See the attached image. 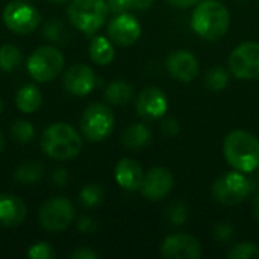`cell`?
Returning <instances> with one entry per match:
<instances>
[{
	"instance_id": "cell-1",
	"label": "cell",
	"mask_w": 259,
	"mask_h": 259,
	"mask_svg": "<svg viewBox=\"0 0 259 259\" xmlns=\"http://www.w3.org/2000/svg\"><path fill=\"white\" fill-rule=\"evenodd\" d=\"M226 162L244 175L255 173L259 167V140L247 131H232L223 141Z\"/></svg>"
},
{
	"instance_id": "cell-2",
	"label": "cell",
	"mask_w": 259,
	"mask_h": 259,
	"mask_svg": "<svg viewBox=\"0 0 259 259\" xmlns=\"http://www.w3.org/2000/svg\"><path fill=\"white\" fill-rule=\"evenodd\" d=\"M229 26V11L219 0H203L193 11L191 29L206 41H217L223 38Z\"/></svg>"
},
{
	"instance_id": "cell-3",
	"label": "cell",
	"mask_w": 259,
	"mask_h": 259,
	"mask_svg": "<svg viewBox=\"0 0 259 259\" xmlns=\"http://www.w3.org/2000/svg\"><path fill=\"white\" fill-rule=\"evenodd\" d=\"M83 140L74 127L67 123L50 124L41 137L42 152L58 161H67L80 153Z\"/></svg>"
},
{
	"instance_id": "cell-4",
	"label": "cell",
	"mask_w": 259,
	"mask_h": 259,
	"mask_svg": "<svg viewBox=\"0 0 259 259\" xmlns=\"http://www.w3.org/2000/svg\"><path fill=\"white\" fill-rule=\"evenodd\" d=\"M109 8L105 0H71L67 9L71 24L88 35L105 24Z\"/></svg>"
},
{
	"instance_id": "cell-5",
	"label": "cell",
	"mask_w": 259,
	"mask_h": 259,
	"mask_svg": "<svg viewBox=\"0 0 259 259\" xmlns=\"http://www.w3.org/2000/svg\"><path fill=\"white\" fill-rule=\"evenodd\" d=\"M253 190V182L241 171H228L219 176L212 185L214 199L225 205L234 206L247 199V196Z\"/></svg>"
},
{
	"instance_id": "cell-6",
	"label": "cell",
	"mask_w": 259,
	"mask_h": 259,
	"mask_svg": "<svg viewBox=\"0 0 259 259\" xmlns=\"http://www.w3.org/2000/svg\"><path fill=\"white\" fill-rule=\"evenodd\" d=\"M64 67V56L62 53L52 47L42 46L38 47L30 58L27 59V71L36 82H50L53 80Z\"/></svg>"
},
{
	"instance_id": "cell-7",
	"label": "cell",
	"mask_w": 259,
	"mask_h": 259,
	"mask_svg": "<svg viewBox=\"0 0 259 259\" xmlns=\"http://www.w3.org/2000/svg\"><path fill=\"white\" fill-rule=\"evenodd\" d=\"M115 118L112 111L106 105H91L85 109L82 120H80V127L87 140L90 141H103L111 135L114 131Z\"/></svg>"
},
{
	"instance_id": "cell-8",
	"label": "cell",
	"mask_w": 259,
	"mask_h": 259,
	"mask_svg": "<svg viewBox=\"0 0 259 259\" xmlns=\"http://www.w3.org/2000/svg\"><path fill=\"white\" fill-rule=\"evenodd\" d=\"M74 219V206L65 197H52L39 209V223L49 232L65 231Z\"/></svg>"
},
{
	"instance_id": "cell-9",
	"label": "cell",
	"mask_w": 259,
	"mask_h": 259,
	"mask_svg": "<svg viewBox=\"0 0 259 259\" xmlns=\"http://www.w3.org/2000/svg\"><path fill=\"white\" fill-rule=\"evenodd\" d=\"M229 70L240 80L259 77V42L247 41L235 47L229 56Z\"/></svg>"
},
{
	"instance_id": "cell-10",
	"label": "cell",
	"mask_w": 259,
	"mask_h": 259,
	"mask_svg": "<svg viewBox=\"0 0 259 259\" xmlns=\"http://www.w3.org/2000/svg\"><path fill=\"white\" fill-rule=\"evenodd\" d=\"M41 21L39 12L23 0H15L6 5L3 11V23L6 27L18 35H27L33 32Z\"/></svg>"
},
{
	"instance_id": "cell-11",
	"label": "cell",
	"mask_w": 259,
	"mask_h": 259,
	"mask_svg": "<svg viewBox=\"0 0 259 259\" xmlns=\"http://www.w3.org/2000/svg\"><path fill=\"white\" fill-rule=\"evenodd\" d=\"M173 187H175L173 173L164 167H153L143 176L140 191L146 199L158 202L167 197L171 193Z\"/></svg>"
},
{
	"instance_id": "cell-12",
	"label": "cell",
	"mask_w": 259,
	"mask_h": 259,
	"mask_svg": "<svg viewBox=\"0 0 259 259\" xmlns=\"http://www.w3.org/2000/svg\"><path fill=\"white\" fill-rule=\"evenodd\" d=\"M108 35L118 46H132L141 36V26L134 15L121 12L109 21Z\"/></svg>"
},
{
	"instance_id": "cell-13",
	"label": "cell",
	"mask_w": 259,
	"mask_h": 259,
	"mask_svg": "<svg viewBox=\"0 0 259 259\" xmlns=\"http://www.w3.org/2000/svg\"><path fill=\"white\" fill-rule=\"evenodd\" d=\"M167 70L170 76L182 83L193 82L200 71L196 55L190 50H175L167 58Z\"/></svg>"
},
{
	"instance_id": "cell-14",
	"label": "cell",
	"mask_w": 259,
	"mask_h": 259,
	"mask_svg": "<svg viewBox=\"0 0 259 259\" xmlns=\"http://www.w3.org/2000/svg\"><path fill=\"white\" fill-rule=\"evenodd\" d=\"M161 253L168 259H197L202 256V246L190 234H175L164 240Z\"/></svg>"
},
{
	"instance_id": "cell-15",
	"label": "cell",
	"mask_w": 259,
	"mask_h": 259,
	"mask_svg": "<svg viewBox=\"0 0 259 259\" xmlns=\"http://www.w3.org/2000/svg\"><path fill=\"white\" fill-rule=\"evenodd\" d=\"M135 106L140 117L147 120H156L164 117L168 109V102L165 93L161 88L147 87L138 94Z\"/></svg>"
},
{
	"instance_id": "cell-16",
	"label": "cell",
	"mask_w": 259,
	"mask_h": 259,
	"mask_svg": "<svg viewBox=\"0 0 259 259\" xmlns=\"http://www.w3.org/2000/svg\"><path fill=\"white\" fill-rule=\"evenodd\" d=\"M96 87L94 71L83 64L73 65L64 76V88L74 96H87Z\"/></svg>"
},
{
	"instance_id": "cell-17",
	"label": "cell",
	"mask_w": 259,
	"mask_h": 259,
	"mask_svg": "<svg viewBox=\"0 0 259 259\" xmlns=\"http://www.w3.org/2000/svg\"><path fill=\"white\" fill-rule=\"evenodd\" d=\"M26 219L24 202L12 194H0V226L17 228Z\"/></svg>"
},
{
	"instance_id": "cell-18",
	"label": "cell",
	"mask_w": 259,
	"mask_h": 259,
	"mask_svg": "<svg viewBox=\"0 0 259 259\" xmlns=\"http://www.w3.org/2000/svg\"><path fill=\"white\" fill-rule=\"evenodd\" d=\"M143 176L144 173H143L141 165L135 159H131V158H123L121 161H118L115 167V179L118 185L127 191L140 190Z\"/></svg>"
},
{
	"instance_id": "cell-19",
	"label": "cell",
	"mask_w": 259,
	"mask_h": 259,
	"mask_svg": "<svg viewBox=\"0 0 259 259\" xmlns=\"http://www.w3.org/2000/svg\"><path fill=\"white\" fill-rule=\"evenodd\" d=\"M150 140H152V132L143 123H134L127 126L121 134V143L131 150H137L147 146Z\"/></svg>"
},
{
	"instance_id": "cell-20",
	"label": "cell",
	"mask_w": 259,
	"mask_h": 259,
	"mask_svg": "<svg viewBox=\"0 0 259 259\" xmlns=\"http://www.w3.org/2000/svg\"><path fill=\"white\" fill-rule=\"evenodd\" d=\"M15 103L21 112L32 114L41 106L42 94L35 85H24L23 88L18 90V93L15 96Z\"/></svg>"
},
{
	"instance_id": "cell-21",
	"label": "cell",
	"mask_w": 259,
	"mask_h": 259,
	"mask_svg": "<svg viewBox=\"0 0 259 259\" xmlns=\"http://www.w3.org/2000/svg\"><path fill=\"white\" fill-rule=\"evenodd\" d=\"M90 56L97 65H108L115 58V49L108 38L96 36L90 42Z\"/></svg>"
},
{
	"instance_id": "cell-22",
	"label": "cell",
	"mask_w": 259,
	"mask_h": 259,
	"mask_svg": "<svg viewBox=\"0 0 259 259\" xmlns=\"http://www.w3.org/2000/svg\"><path fill=\"white\" fill-rule=\"evenodd\" d=\"M134 97V87L127 82H112L105 90V99L111 105L123 106L127 105Z\"/></svg>"
},
{
	"instance_id": "cell-23",
	"label": "cell",
	"mask_w": 259,
	"mask_h": 259,
	"mask_svg": "<svg viewBox=\"0 0 259 259\" xmlns=\"http://www.w3.org/2000/svg\"><path fill=\"white\" fill-rule=\"evenodd\" d=\"M44 175V167L36 161H27L15 170V179L21 184H33L38 182Z\"/></svg>"
},
{
	"instance_id": "cell-24",
	"label": "cell",
	"mask_w": 259,
	"mask_h": 259,
	"mask_svg": "<svg viewBox=\"0 0 259 259\" xmlns=\"http://www.w3.org/2000/svg\"><path fill=\"white\" fill-rule=\"evenodd\" d=\"M23 61L21 50L12 44H3L0 47V70L14 71Z\"/></svg>"
},
{
	"instance_id": "cell-25",
	"label": "cell",
	"mask_w": 259,
	"mask_h": 259,
	"mask_svg": "<svg viewBox=\"0 0 259 259\" xmlns=\"http://www.w3.org/2000/svg\"><path fill=\"white\" fill-rule=\"evenodd\" d=\"M108 8L114 14H121L127 11H144L149 9L153 0H106Z\"/></svg>"
},
{
	"instance_id": "cell-26",
	"label": "cell",
	"mask_w": 259,
	"mask_h": 259,
	"mask_svg": "<svg viewBox=\"0 0 259 259\" xmlns=\"http://www.w3.org/2000/svg\"><path fill=\"white\" fill-rule=\"evenodd\" d=\"M79 200L87 208H94L103 202V188L99 184H88L82 188Z\"/></svg>"
},
{
	"instance_id": "cell-27",
	"label": "cell",
	"mask_w": 259,
	"mask_h": 259,
	"mask_svg": "<svg viewBox=\"0 0 259 259\" xmlns=\"http://www.w3.org/2000/svg\"><path fill=\"white\" fill-rule=\"evenodd\" d=\"M206 87L212 91H222L229 83V73L223 67H212L205 77Z\"/></svg>"
},
{
	"instance_id": "cell-28",
	"label": "cell",
	"mask_w": 259,
	"mask_h": 259,
	"mask_svg": "<svg viewBox=\"0 0 259 259\" xmlns=\"http://www.w3.org/2000/svg\"><path fill=\"white\" fill-rule=\"evenodd\" d=\"M11 135L17 143L26 144L30 143L35 137V129L33 126L26 121V120H15L11 126Z\"/></svg>"
},
{
	"instance_id": "cell-29",
	"label": "cell",
	"mask_w": 259,
	"mask_h": 259,
	"mask_svg": "<svg viewBox=\"0 0 259 259\" xmlns=\"http://www.w3.org/2000/svg\"><path fill=\"white\" fill-rule=\"evenodd\" d=\"M44 36L47 39H50L52 42H56V44H62L67 41L68 38V33H67V29L64 26L62 21L59 20H50L49 23H46L44 26Z\"/></svg>"
},
{
	"instance_id": "cell-30",
	"label": "cell",
	"mask_w": 259,
	"mask_h": 259,
	"mask_svg": "<svg viewBox=\"0 0 259 259\" xmlns=\"http://www.w3.org/2000/svg\"><path fill=\"white\" fill-rule=\"evenodd\" d=\"M188 217V208L184 202L176 200L167 208V220L173 226H182L187 222Z\"/></svg>"
},
{
	"instance_id": "cell-31",
	"label": "cell",
	"mask_w": 259,
	"mask_h": 259,
	"mask_svg": "<svg viewBox=\"0 0 259 259\" xmlns=\"http://www.w3.org/2000/svg\"><path fill=\"white\" fill-rule=\"evenodd\" d=\"M229 259L259 258V247L253 243H240L228 252Z\"/></svg>"
},
{
	"instance_id": "cell-32",
	"label": "cell",
	"mask_w": 259,
	"mask_h": 259,
	"mask_svg": "<svg viewBox=\"0 0 259 259\" xmlns=\"http://www.w3.org/2000/svg\"><path fill=\"white\" fill-rule=\"evenodd\" d=\"M27 256L32 259H53L55 258V252H53L50 244H47V243H36V244H33L29 249Z\"/></svg>"
},
{
	"instance_id": "cell-33",
	"label": "cell",
	"mask_w": 259,
	"mask_h": 259,
	"mask_svg": "<svg viewBox=\"0 0 259 259\" xmlns=\"http://www.w3.org/2000/svg\"><path fill=\"white\" fill-rule=\"evenodd\" d=\"M234 235V226L229 222H222L215 226L214 229V237L220 243H226L232 238Z\"/></svg>"
},
{
	"instance_id": "cell-34",
	"label": "cell",
	"mask_w": 259,
	"mask_h": 259,
	"mask_svg": "<svg viewBox=\"0 0 259 259\" xmlns=\"http://www.w3.org/2000/svg\"><path fill=\"white\" fill-rule=\"evenodd\" d=\"M179 123H178V120H175V118H165L164 121H162V126H161V131H162V134H165L167 137H175V135H178L179 134Z\"/></svg>"
},
{
	"instance_id": "cell-35",
	"label": "cell",
	"mask_w": 259,
	"mask_h": 259,
	"mask_svg": "<svg viewBox=\"0 0 259 259\" xmlns=\"http://www.w3.org/2000/svg\"><path fill=\"white\" fill-rule=\"evenodd\" d=\"M70 258L73 259H97L99 258V253L88 249V247H80L77 250H74L73 253H70Z\"/></svg>"
},
{
	"instance_id": "cell-36",
	"label": "cell",
	"mask_w": 259,
	"mask_h": 259,
	"mask_svg": "<svg viewBox=\"0 0 259 259\" xmlns=\"http://www.w3.org/2000/svg\"><path fill=\"white\" fill-rule=\"evenodd\" d=\"M52 181H53V184H55V185H58V187H64V185H67V182H68V175H67V171H65L64 168H58V170H55V171H53V175H52Z\"/></svg>"
},
{
	"instance_id": "cell-37",
	"label": "cell",
	"mask_w": 259,
	"mask_h": 259,
	"mask_svg": "<svg viewBox=\"0 0 259 259\" xmlns=\"http://www.w3.org/2000/svg\"><path fill=\"white\" fill-rule=\"evenodd\" d=\"M77 228L82 232H93L96 231V222L90 217H80L77 222Z\"/></svg>"
},
{
	"instance_id": "cell-38",
	"label": "cell",
	"mask_w": 259,
	"mask_h": 259,
	"mask_svg": "<svg viewBox=\"0 0 259 259\" xmlns=\"http://www.w3.org/2000/svg\"><path fill=\"white\" fill-rule=\"evenodd\" d=\"M199 0H168L170 5H173L175 8H181V9H185V8H190L193 5H196Z\"/></svg>"
},
{
	"instance_id": "cell-39",
	"label": "cell",
	"mask_w": 259,
	"mask_h": 259,
	"mask_svg": "<svg viewBox=\"0 0 259 259\" xmlns=\"http://www.w3.org/2000/svg\"><path fill=\"white\" fill-rule=\"evenodd\" d=\"M252 211H253V215H255V219L259 222V196L255 197V200H253V205H252Z\"/></svg>"
},
{
	"instance_id": "cell-40",
	"label": "cell",
	"mask_w": 259,
	"mask_h": 259,
	"mask_svg": "<svg viewBox=\"0 0 259 259\" xmlns=\"http://www.w3.org/2000/svg\"><path fill=\"white\" fill-rule=\"evenodd\" d=\"M3 147H5V138H3V134L0 132V153L3 150Z\"/></svg>"
},
{
	"instance_id": "cell-41",
	"label": "cell",
	"mask_w": 259,
	"mask_h": 259,
	"mask_svg": "<svg viewBox=\"0 0 259 259\" xmlns=\"http://www.w3.org/2000/svg\"><path fill=\"white\" fill-rule=\"evenodd\" d=\"M255 173H256V182L259 184V167L256 168V170H255Z\"/></svg>"
},
{
	"instance_id": "cell-42",
	"label": "cell",
	"mask_w": 259,
	"mask_h": 259,
	"mask_svg": "<svg viewBox=\"0 0 259 259\" xmlns=\"http://www.w3.org/2000/svg\"><path fill=\"white\" fill-rule=\"evenodd\" d=\"M2 111H3V102H2V99H0V114H2Z\"/></svg>"
},
{
	"instance_id": "cell-43",
	"label": "cell",
	"mask_w": 259,
	"mask_h": 259,
	"mask_svg": "<svg viewBox=\"0 0 259 259\" xmlns=\"http://www.w3.org/2000/svg\"><path fill=\"white\" fill-rule=\"evenodd\" d=\"M52 2H65V0H52Z\"/></svg>"
}]
</instances>
